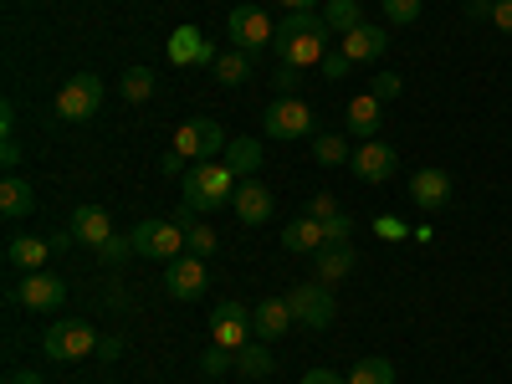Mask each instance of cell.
Instances as JSON below:
<instances>
[{"label": "cell", "mask_w": 512, "mask_h": 384, "mask_svg": "<svg viewBox=\"0 0 512 384\" xmlns=\"http://www.w3.org/2000/svg\"><path fill=\"white\" fill-rule=\"evenodd\" d=\"M287 308H292V323H303V328H313V333H323L328 323H333V287H323V282H303V287H292L287 292Z\"/></svg>", "instance_id": "52a82bcc"}, {"label": "cell", "mask_w": 512, "mask_h": 384, "mask_svg": "<svg viewBox=\"0 0 512 384\" xmlns=\"http://www.w3.org/2000/svg\"><path fill=\"white\" fill-rule=\"evenodd\" d=\"M379 6H384V21H390V26L420 21V0H379Z\"/></svg>", "instance_id": "836d02e7"}, {"label": "cell", "mask_w": 512, "mask_h": 384, "mask_svg": "<svg viewBox=\"0 0 512 384\" xmlns=\"http://www.w3.org/2000/svg\"><path fill=\"white\" fill-rule=\"evenodd\" d=\"M287 328H292V308H287V297H267V303L251 313V333L262 338V344H267V338H282Z\"/></svg>", "instance_id": "44dd1931"}, {"label": "cell", "mask_w": 512, "mask_h": 384, "mask_svg": "<svg viewBox=\"0 0 512 384\" xmlns=\"http://www.w3.org/2000/svg\"><path fill=\"white\" fill-rule=\"evenodd\" d=\"M72 236L82 241V246H103V241H113V221H108V210L103 205H77L72 210Z\"/></svg>", "instance_id": "ac0fdd59"}, {"label": "cell", "mask_w": 512, "mask_h": 384, "mask_svg": "<svg viewBox=\"0 0 512 384\" xmlns=\"http://www.w3.org/2000/svg\"><path fill=\"white\" fill-rule=\"evenodd\" d=\"M6 384H41V374H31V369H16V374H6Z\"/></svg>", "instance_id": "7dc6e473"}, {"label": "cell", "mask_w": 512, "mask_h": 384, "mask_svg": "<svg viewBox=\"0 0 512 384\" xmlns=\"http://www.w3.org/2000/svg\"><path fill=\"white\" fill-rule=\"evenodd\" d=\"M0 164H6V169L21 164V144H16V139H0Z\"/></svg>", "instance_id": "f6af8a7d"}, {"label": "cell", "mask_w": 512, "mask_h": 384, "mask_svg": "<svg viewBox=\"0 0 512 384\" xmlns=\"http://www.w3.org/2000/svg\"><path fill=\"white\" fill-rule=\"evenodd\" d=\"M236 221H246V226H267L272 221V190L267 185H256V180H246V185H236Z\"/></svg>", "instance_id": "e0dca14e"}, {"label": "cell", "mask_w": 512, "mask_h": 384, "mask_svg": "<svg viewBox=\"0 0 512 384\" xmlns=\"http://www.w3.org/2000/svg\"><path fill=\"white\" fill-rule=\"evenodd\" d=\"M277 62H292V67H323L328 57V31H308V36H277Z\"/></svg>", "instance_id": "7c38bea8"}, {"label": "cell", "mask_w": 512, "mask_h": 384, "mask_svg": "<svg viewBox=\"0 0 512 384\" xmlns=\"http://www.w3.org/2000/svg\"><path fill=\"white\" fill-rule=\"evenodd\" d=\"M210 72H216L221 88H241V82L251 77V52L231 47V52H221V57H216V67H210Z\"/></svg>", "instance_id": "484cf974"}, {"label": "cell", "mask_w": 512, "mask_h": 384, "mask_svg": "<svg viewBox=\"0 0 512 384\" xmlns=\"http://www.w3.org/2000/svg\"><path fill=\"white\" fill-rule=\"evenodd\" d=\"M226 31H231V47H241V52H267L272 41H277V21L262 11V6H236L231 11V21H226Z\"/></svg>", "instance_id": "5b68a950"}, {"label": "cell", "mask_w": 512, "mask_h": 384, "mask_svg": "<svg viewBox=\"0 0 512 384\" xmlns=\"http://www.w3.org/2000/svg\"><path fill=\"white\" fill-rule=\"evenodd\" d=\"M308 216L313 221H333V216H344V210H338V200L328 190H318V195H308Z\"/></svg>", "instance_id": "d590c367"}, {"label": "cell", "mask_w": 512, "mask_h": 384, "mask_svg": "<svg viewBox=\"0 0 512 384\" xmlns=\"http://www.w3.org/2000/svg\"><path fill=\"white\" fill-rule=\"evenodd\" d=\"M400 88H405V82H400V72H379V77L369 82V93H374L379 103H390V98H400Z\"/></svg>", "instance_id": "e575fe53"}, {"label": "cell", "mask_w": 512, "mask_h": 384, "mask_svg": "<svg viewBox=\"0 0 512 384\" xmlns=\"http://www.w3.org/2000/svg\"><path fill=\"white\" fill-rule=\"evenodd\" d=\"M236 200V175L226 169V159H200L185 169V205L190 210H216Z\"/></svg>", "instance_id": "6da1fadb"}, {"label": "cell", "mask_w": 512, "mask_h": 384, "mask_svg": "<svg viewBox=\"0 0 512 384\" xmlns=\"http://www.w3.org/2000/svg\"><path fill=\"white\" fill-rule=\"evenodd\" d=\"M169 149H175L185 164H200V159L226 154V134H221L216 118H190V123L175 128V144H169Z\"/></svg>", "instance_id": "3957f363"}, {"label": "cell", "mask_w": 512, "mask_h": 384, "mask_svg": "<svg viewBox=\"0 0 512 384\" xmlns=\"http://www.w3.org/2000/svg\"><path fill=\"white\" fill-rule=\"evenodd\" d=\"M349 169L364 185H390L395 169H400V149L395 144H379V139H359V149L349 154Z\"/></svg>", "instance_id": "ba28073f"}, {"label": "cell", "mask_w": 512, "mask_h": 384, "mask_svg": "<svg viewBox=\"0 0 512 384\" xmlns=\"http://www.w3.org/2000/svg\"><path fill=\"white\" fill-rule=\"evenodd\" d=\"M384 47H390V31L364 21V26H354V31L344 36V47H338V52H344V57L359 67V62H379V57H384Z\"/></svg>", "instance_id": "2e32d148"}, {"label": "cell", "mask_w": 512, "mask_h": 384, "mask_svg": "<svg viewBox=\"0 0 512 384\" xmlns=\"http://www.w3.org/2000/svg\"><path fill=\"white\" fill-rule=\"evenodd\" d=\"M282 246H287V251H313V256H318V251L328 246V241H323V221H313V216L287 221V226H282Z\"/></svg>", "instance_id": "cb8c5ba5"}, {"label": "cell", "mask_w": 512, "mask_h": 384, "mask_svg": "<svg viewBox=\"0 0 512 384\" xmlns=\"http://www.w3.org/2000/svg\"><path fill=\"white\" fill-rule=\"evenodd\" d=\"M221 159H226V169H231V175L241 180V175H251V169L262 164V144H256V139H231Z\"/></svg>", "instance_id": "83f0119b"}, {"label": "cell", "mask_w": 512, "mask_h": 384, "mask_svg": "<svg viewBox=\"0 0 512 384\" xmlns=\"http://www.w3.org/2000/svg\"><path fill=\"white\" fill-rule=\"evenodd\" d=\"M0 134H6V139H16V108H11V103L0 108Z\"/></svg>", "instance_id": "bcb514c9"}, {"label": "cell", "mask_w": 512, "mask_h": 384, "mask_svg": "<svg viewBox=\"0 0 512 384\" xmlns=\"http://www.w3.org/2000/svg\"><path fill=\"white\" fill-rule=\"evenodd\" d=\"M349 72H354V62H349L344 52H328V57H323V77H328V82H344Z\"/></svg>", "instance_id": "ab89813d"}, {"label": "cell", "mask_w": 512, "mask_h": 384, "mask_svg": "<svg viewBox=\"0 0 512 384\" xmlns=\"http://www.w3.org/2000/svg\"><path fill=\"white\" fill-rule=\"evenodd\" d=\"M47 256H52V241H41V236H11L6 267H16V272H41V267H47Z\"/></svg>", "instance_id": "ffe728a7"}, {"label": "cell", "mask_w": 512, "mask_h": 384, "mask_svg": "<svg viewBox=\"0 0 512 384\" xmlns=\"http://www.w3.org/2000/svg\"><path fill=\"white\" fill-rule=\"evenodd\" d=\"M492 6H497V0H492Z\"/></svg>", "instance_id": "681fc988"}, {"label": "cell", "mask_w": 512, "mask_h": 384, "mask_svg": "<svg viewBox=\"0 0 512 384\" xmlns=\"http://www.w3.org/2000/svg\"><path fill=\"white\" fill-rule=\"evenodd\" d=\"M226 364H236V354L221 349V344H210V354H205V374H221Z\"/></svg>", "instance_id": "60d3db41"}, {"label": "cell", "mask_w": 512, "mask_h": 384, "mask_svg": "<svg viewBox=\"0 0 512 384\" xmlns=\"http://www.w3.org/2000/svg\"><path fill=\"white\" fill-rule=\"evenodd\" d=\"M175 221L185 226V251H190V256H200V262H205V256H210V251H216V246H221V236H216V231H210L205 221H195V210H190V205L180 210V216H175Z\"/></svg>", "instance_id": "d4e9b609"}, {"label": "cell", "mask_w": 512, "mask_h": 384, "mask_svg": "<svg viewBox=\"0 0 512 384\" xmlns=\"http://www.w3.org/2000/svg\"><path fill=\"white\" fill-rule=\"evenodd\" d=\"M502 36H512V0H497V6H492V16H487Z\"/></svg>", "instance_id": "b9f144b4"}, {"label": "cell", "mask_w": 512, "mask_h": 384, "mask_svg": "<svg viewBox=\"0 0 512 384\" xmlns=\"http://www.w3.org/2000/svg\"><path fill=\"white\" fill-rule=\"evenodd\" d=\"M359 6L364 0H323V26L328 31H354V26H364V16H359Z\"/></svg>", "instance_id": "4316f807"}, {"label": "cell", "mask_w": 512, "mask_h": 384, "mask_svg": "<svg viewBox=\"0 0 512 384\" xmlns=\"http://www.w3.org/2000/svg\"><path fill=\"white\" fill-rule=\"evenodd\" d=\"M349 236H354V221H349V216L323 221V241H328V246H349Z\"/></svg>", "instance_id": "f35d334b"}, {"label": "cell", "mask_w": 512, "mask_h": 384, "mask_svg": "<svg viewBox=\"0 0 512 384\" xmlns=\"http://www.w3.org/2000/svg\"><path fill=\"white\" fill-rule=\"evenodd\" d=\"M379 108H384V103H379L374 93H359V98L349 103V113H344V118H349V134L374 139V134H379V123H384V113H379Z\"/></svg>", "instance_id": "7402d4cb"}, {"label": "cell", "mask_w": 512, "mask_h": 384, "mask_svg": "<svg viewBox=\"0 0 512 384\" xmlns=\"http://www.w3.org/2000/svg\"><path fill=\"white\" fill-rule=\"evenodd\" d=\"M236 369H241V374H251V379H262V374L272 369L267 344H246V349H236Z\"/></svg>", "instance_id": "d6a6232c"}, {"label": "cell", "mask_w": 512, "mask_h": 384, "mask_svg": "<svg viewBox=\"0 0 512 384\" xmlns=\"http://www.w3.org/2000/svg\"><path fill=\"white\" fill-rule=\"evenodd\" d=\"M374 231H379L384 241H400V236H410V231H405V226H400L395 216H379V221H374Z\"/></svg>", "instance_id": "7bdbcfd3"}, {"label": "cell", "mask_w": 512, "mask_h": 384, "mask_svg": "<svg viewBox=\"0 0 512 384\" xmlns=\"http://www.w3.org/2000/svg\"><path fill=\"white\" fill-rule=\"evenodd\" d=\"M308 31H328L323 26V11H287L277 21V36H308Z\"/></svg>", "instance_id": "1f68e13d"}, {"label": "cell", "mask_w": 512, "mask_h": 384, "mask_svg": "<svg viewBox=\"0 0 512 384\" xmlns=\"http://www.w3.org/2000/svg\"><path fill=\"white\" fill-rule=\"evenodd\" d=\"M246 338H251V313L241 303H221L216 318H210V344H221V349H246Z\"/></svg>", "instance_id": "4fadbf2b"}, {"label": "cell", "mask_w": 512, "mask_h": 384, "mask_svg": "<svg viewBox=\"0 0 512 384\" xmlns=\"http://www.w3.org/2000/svg\"><path fill=\"white\" fill-rule=\"evenodd\" d=\"M103 77L98 72H72V82L57 93V113L67 118V123H88L98 108H103Z\"/></svg>", "instance_id": "8992f818"}, {"label": "cell", "mask_w": 512, "mask_h": 384, "mask_svg": "<svg viewBox=\"0 0 512 384\" xmlns=\"http://www.w3.org/2000/svg\"><path fill=\"white\" fill-rule=\"evenodd\" d=\"M31 210H36L31 180H21V175H6V180H0V216H6V221H26Z\"/></svg>", "instance_id": "d6986e66"}, {"label": "cell", "mask_w": 512, "mask_h": 384, "mask_svg": "<svg viewBox=\"0 0 512 384\" xmlns=\"http://www.w3.org/2000/svg\"><path fill=\"white\" fill-rule=\"evenodd\" d=\"M262 128L272 139H303L313 134V108L303 98H272V108L262 113Z\"/></svg>", "instance_id": "30bf717a"}, {"label": "cell", "mask_w": 512, "mask_h": 384, "mask_svg": "<svg viewBox=\"0 0 512 384\" xmlns=\"http://www.w3.org/2000/svg\"><path fill=\"white\" fill-rule=\"evenodd\" d=\"M297 77H303V67H292V62H277V72H272V88H277V98H292Z\"/></svg>", "instance_id": "74e56055"}, {"label": "cell", "mask_w": 512, "mask_h": 384, "mask_svg": "<svg viewBox=\"0 0 512 384\" xmlns=\"http://www.w3.org/2000/svg\"><path fill=\"white\" fill-rule=\"evenodd\" d=\"M354 262H359L354 246H323V251H318V282H323V287H338V282L354 272Z\"/></svg>", "instance_id": "603a6c76"}, {"label": "cell", "mask_w": 512, "mask_h": 384, "mask_svg": "<svg viewBox=\"0 0 512 384\" xmlns=\"http://www.w3.org/2000/svg\"><path fill=\"white\" fill-rule=\"evenodd\" d=\"M303 384H349V379H344V374H333V369H308Z\"/></svg>", "instance_id": "ee69618b"}, {"label": "cell", "mask_w": 512, "mask_h": 384, "mask_svg": "<svg viewBox=\"0 0 512 384\" xmlns=\"http://www.w3.org/2000/svg\"><path fill=\"white\" fill-rule=\"evenodd\" d=\"M205 262H200V256H175V262H169V272H164V292L169 297H180V303H190V297H200L205 292Z\"/></svg>", "instance_id": "5bb4252c"}, {"label": "cell", "mask_w": 512, "mask_h": 384, "mask_svg": "<svg viewBox=\"0 0 512 384\" xmlns=\"http://www.w3.org/2000/svg\"><path fill=\"white\" fill-rule=\"evenodd\" d=\"M128 241H134V256H154V262L185 256V226L180 221H139Z\"/></svg>", "instance_id": "277c9868"}, {"label": "cell", "mask_w": 512, "mask_h": 384, "mask_svg": "<svg viewBox=\"0 0 512 384\" xmlns=\"http://www.w3.org/2000/svg\"><path fill=\"white\" fill-rule=\"evenodd\" d=\"M282 6H287V11H318L323 0H282Z\"/></svg>", "instance_id": "c3c4849f"}, {"label": "cell", "mask_w": 512, "mask_h": 384, "mask_svg": "<svg viewBox=\"0 0 512 384\" xmlns=\"http://www.w3.org/2000/svg\"><path fill=\"white\" fill-rule=\"evenodd\" d=\"M41 349H47V359H57V364H77V359H88L98 349V333L82 318H57L47 328V338H41Z\"/></svg>", "instance_id": "7a4b0ae2"}, {"label": "cell", "mask_w": 512, "mask_h": 384, "mask_svg": "<svg viewBox=\"0 0 512 384\" xmlns=\"http://www.w3.org/2000/svg\"><path fill=\"white\" fill-rule=\"evenodd\" d=\"M349 154H354V149H349L344 134H318V139H313V159L328 164V169H333V164H349Z\"/></svg>", "instance_id": "4dcf8cb0"}, {"label": "cell", "mask_w": 512, "mask_h": 384, "mask_svg": "<svg viewBox=\"0 0 512 384\" xmlns=\"http://www.w3.org/2000/svg\"><path fill=\"white\" fill-rule=\"evenodd\" d=\"M349 384H395V364L379 359V354H369V359H359V364L349 369Z\"/></svg>", "instance_id": "f546056e"}, {"label": "cell", "mask_w": 512, "mask_h": 384, "mask_svg": "<svg viewBox=\"0 0 512 384\" xmlns=\"http://www.w3.org/2000/svg\"><path fill=\"white\" fill-rule=\"evenodd\" d=\"M169 62L175 67H216V47L205 41L200 26H175L169 31Z\"/></svg>", "instance_id": "8fae6325"}, {"label": "cell", "mask_w": 512, "mask_h": 384, "mask_svg": "<svg viewBox=\"0 0 512 384\" xmlns=\"http://www.w3.org/2000/svg\"><path fill=\"white\" fill-rule=\"evenodd\" d=\"M98 256H103L108 267H118V262H128V256H134V241H128V236H113V241L98 246Z\"/></svg>", "instance_id": "8d00e7d4"}, {"label": "cell", "mask_w": 512, "mask_h": 384, "mask_svg": "<svg viewBox=\"0 0 512 384\" xmlns=\"http://www.w3.org/2000/svg\"><path fill=\"white\" fill-rule=\"evenodd\" d=\"M410 200L420 210H446L451 205V175L446 169H415L410 175Z\"/></svg>", "instance_id": "9a60e30c"}, {"label": "cell", "mask_w": 512, "mask_h": 384, "mask_svg": "<svg viewBox=\"0 0 512 384\" xmlns=\"http://www.w3.org/2000/svg\"><path fill=\"white\" fill-rule=\"evenodd\" d=\"M16 303H26L31 313H62L67 308V282L52 277V272H21Z\"/></svg>", "instance_id": "9c48e42d"}, {"label": "cell", "mask_w": 512, "mask_h": 384, "mask_svg": "<svg viewBox=\"0 0 512 384\" xmlns=\"http://www.w3.org/2000/svg\"><path fill=\"white\" fill-rule=\"evenodd\" d=\"M154 88H159L154 67H128V72H123V82H118V93H123L128 103H149V98H154Z\"/></svg>", "instance_id": "f1b7e54d"}]
</instances>
